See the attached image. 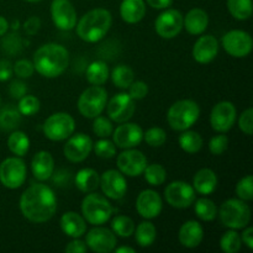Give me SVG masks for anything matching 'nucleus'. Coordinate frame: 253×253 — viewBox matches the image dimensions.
<instances>
[{
  "instance_id": "5fc2aeb1",
  "label": "nucleus",
  "mask_w": 253,
  "mask_h": 253,
  "mask_svg": "<svg viewBox=\"0 0 253 253\" xmlns=\"http://www.w3.org/2000/svg\"><path fill=\"white\" fill-rule=\"evenodd\" d=\"M41 29V20L37 16H31L26 20V22L24 24V30L27 35L30 36H34Z\"/></svg>"
},
{
  "instance_id": "a18cd8bd",
  "label": "nucleus",
  "mask_w": 253,
  "mask_h": 253,
  "mask_svg": "<svg viewBox=\"0 0 253 253\" xmlns=\"http://www.w3.org/2000/svg\"><path fill=\"white\" fill-rule=\"evenodd\" d=\"M93 148L95 151V155L98 157L104 158V160L113 158L116 155L115 143L113 141L106 140V138H101V140L96 141L95 145L93 143Z\"/></svg>"
},
{
  "instance_id": "0e129e2a",
  "label": "nucleus",
  "mask_w": 253,
  "mask_h": 253,
  "mask_svg": "<svg viewBox=\"0 0 253 253\" xmlns=\"http://www.w3.org/2000/svg\"><path fill=\"white\" fill-rule=\"evenodd\" d=\"M0 103H1V100H0Z\"/></svg>"
},
{
  "instance_id": "f03ea898",
  "label": "nucleus",
  "mask_w": 253,
  "mask_h": 253,
  "mask_svg": "<svg viewBox=\"0 0 253 253\" xmlns=\"http://www.w3.org/2000/svg\"><path fill=\"white\" fill-rule=\"evenodd\" d=\"M35 71L46 78L59 77L69 64V52L58 43H46L34 54Z\"/></svg>"
},
{
  "instance_id": "ddd939ff",
  "label": "nucleus",
  "mask_w": 253,
  "mask_h": 253,
  "mask_svg": "<svg viewBox=\"0 0 253 253\" xmlns=\"http://www.w3.org/2000/svg\"><path fill=\"white\" fill-rule=\"evenodd\" d=\"M119 170L127 177H138L147 166V158L141 151L135 148H126L118 156L116 160Z\"/></svg>"
},
{
  "instance_id": "b1692460",
  "label": "nucleus",
  "mask_w": 253,
  "mask_h": 253,
  "mask_svg": "<svg viewBox=\"0 0 253 253\" xmlns=\"http://www.w3.org/2000/svg\"><path fill=\"white\" fill-rule=\"evenodd\" d=\"M32 173L34 177L40 182H43L51 178L54 172V160L52 155L47 151H39L34 156L31 162Z\"/></svg>"
},
{
  "instance_id": "4468645a",
  "label": "nucleus",
  "mask_w": 253,
  "mask_h": 253,
  "mask_svg": "<svg viewBox=\"0 0 253 253\" xmlns=\"http://www.w3.org/2000/svg\"><path fill=\"white\" fill-rule=\"evenodd\" d=\"M136 110L135 100L126 93H119L106 103L109 119L118 124L126 123L132 118Z\"/></svg>"
},
{
  "instance_id": "79ce46f5",
  "label": "nucleus",
  "mask_w": 253,
  "mask_h": 253,
  "mask_svg": "<svg viewBox=\"0 0 253 253\" xmlns=\"http://www.w3.org/2000/svg\"><path fill=\"white\" fill-rule=\"evenodd\" d=\"M143 138L151 147H161L167 141V133L161 127H151L143 133Z\"/></svg>"
},
{
  "instance_id": "bf43d9fd",
  "label": "nucleus",
  "mask_w": 253,
  "mask_h": 253,
  "mask_svg": "<svg viewBox=\"0 0 253 253\" xmlns=\"http://www.w3.org/2000/svg\"><path fill=\"white\" fill-rule=\"evenodd\" d=\"M173 0H147V4L153 9L165 10L172 5Z\"/></svg>"
},
{
  "instance_id": "4be33fe9",
  "label": "nucleus",
  "mask_w": 253,
  "mask_h": 253,
  "mask_svg": "<svg viewBox=\"0 0 253 253\" xmlns=\"http://www.w3.org/2000/svg\"><path fill=\"white\" fill-rule=\"evenodd\" d=\"M219 53V41L212 35L199 37L193 47V58L200 64H208L216 58Z\"/></svg>"
},
{
  "instance_id": "9d476101",
  "label": "nucleus",
  "mask_w": 253,
  "mask_h": 253,
  "mask_svg": "<svg viewBox=\"0 0 253 253\" xmlns=\"http://www.w3.org/2000/svg\"><path fill=\"white\" fill-rule=\"evenodd\" d=\"M222 47L230 56L235 58H244L252 51L253 42L249 32L242 30H231L221 39Z\"/></svg>"
},
{
  "instance_id": "37998d69",
  "label": "nucleus",
  "mask_w": 253,
  "mask_h": 253,
  "mask_svg": "<svg viewBox=\"0 0 253 253\" xmlns=\"http://www.w3.org/2000/svg\"><path fill=\"white\" fill-rule=\"evenodd\" d=\"M1 46L5 53L10 54V56H15V54H19L21 52L22 40L20 35L10 34L2 39Z\"/></svg>"
},
{
  "instance_id": "de8ad7c7",
  "label": "nucleus",
  "mask_w": 253,
  "mask_h": 253,
  "mask_svg": "<svg viewBox=\"0 0 253 253\" xmlns=\"http://www.w3.org/2000/svg\"><path fill=\"white\" fill-rule=\"evenodd\" d=\"M12 69H14V73L21 79L30 78L35 72L34 63L30 62L29 59H19V61L12 66Z\"/></svg>"
},
{
  "instance_id": "a19ab883",
  "label": "nucleus",
  "mask_w": 253,
  "mask_h": 253,
  "mask_svg": "<svg viewBox=\"0 0 253 253\" xmlns=\"http://www.w3.org/2000/svg\"><path fill=\"white\" fill-rule=\"evenodd\" d=\"M19 105L17 110L20 111L21 115L32 116L40 110V100L34 95H24L21 99H19Z\"/></svg>"
},
{
  "instance_id": "f3484780",
  "label": "nucleus",
  "mask_w": 253,
  "mask_h": 253,
  "mask_svg": "<svg viewBox=\"0 0 253 253\" xmlns=\"http://www.w3.org/2000/svg\"><path fill=\"white\" fill-rule=\"evenodd\" d=\"M85 244L93 252L109 253L114 251L118 245V240L113 230L98 225L86 234Z\"/></svg>"
},
{
  "instance_id": "393cba45",
  "label": "nucleus",
  "mask_w": 253,
  "mask_h": 253,
  "mask_svg": "<svg viewBox=\"0 0 253 253\" xmlns=\"http://www.w3.org/2000/svg\"><path fill=\"white\" fill-rule=\"evenodd\" d=\"M59 225H61L62 231L72 239H79L86 231V224L84 217L74 211H68L62 215Z\"/></svg>"
},
{
  "instance_id": "4d7b16f0",
  "label": "nucleus",
  "mask_w": 253,
  "mask_h": 253,
  "mask_svg": "<svg viewBox=\"0 0 253 253\" xmlns=\"http://www.w3.org/2000/svg\"><path fill=\"white\" fill-rule=\"evenodd\" d=\"M14 69H12L11 62L7 59L0 61V82H6L11 78Z\"/></svg>"
},
{
  "instance_id": "bb28decb",
  "label": "nucleus",
  "mask_w": 253,
  "mask_h": 253,
  "mask_svg": "<svg viewBox=\"0 0 253 253\" xmlns=\"http://www.w3.org/2000/svg\"><path fill=\"white\" fill-rule=\"evenodd\" d=\"M217 187L216 173L210 168H203L195 173L193 178V188L202 195H210Z\"/></svg>"
},
{
  "instance_id": "473e14b6",
  "label": "nucleus",
  "mask_w": 253,
  "mask_h": 253,
  "mask_svg": "<svg viewBox=\"0 0 253 253\" xmlns=\"http://www.w3.org/2000/svg\"><path fill=\"white\" fill-rule=\"evenodd\" d=\"M7 147L17 157H24L30 150V138L22 131H14L7 137Z\"/></svg>"
},
{
  "instance_id": "7ed1b4c3",
  "label": "nucleus",
  "mask_w": 253,
  "mask_h": 253,
  "mask_svg": "<svg viewBox=\"0 0 253 253\" xmlns=\"http://www.w3.org/2000/svg\"><path fill=\"white\" fill-rule=\"evenodd\" d=\"M113 16L106 9H93L84 14L77 22V35L88 43H95L103 40L110 30Z\"/></svg>"
},
{
  "instance_id": "680f3d73",
  "label": "nucleus",
  "mask_w": 253,
  "mask_h": 253,
  "mask_svg": "<svg viewBox=\"0 0 253 253\" xmlns=\"http://www.w3.org/2000/svg\"><path fill=\"white\" fill-rule=\"evenodd\" d=\"M114 251L116 253H136V251L133 249H131V247H127V246H121V247H118V249H114Z\"/></svg>"
},
{
  "instance_id": "864d4df0",
  "label": "nucleus",
  "mask_w": 253,
  "mask_h": 253,
  "mask_svg": "<svg viewBox=\"0 0 253 253\" xmlns=\"http://www.w3.org/2000/svg\"><path fill=\"white\" fill-rule=\"evenodd\" d=\"M9 93L14 99H21L27 93L26 84L22 81L11 82V84L9 86Z\"/></svg>"
},
{
  "instance_id": "052dcab7",
  "label": "nucleus",
  "mask_w": 253,
  "mask_h": 253,
  "mask_svg": "<svg viewBox=\"0 0 253 253\" xmlns=\"http://www.w3.org/2000/svg\"><path fill=\"white\" fill-rule=\"evenodd\" d=\"M7 29H9V22L4 16L0 15V36H4L6 34Z\"/></svg>"
},
{
  "instance_id": "ea45409f",
  "label": "nucleus",
  "mask_w": 253,
  "mask_h": 253,
  "mask_svg": "<svg viewBox=\"0 0 253 253\" xmlns=\"http://www.w3.org/2000/svg\"><path fill=\"white\" fill-rule=\"evenodd\" d=\"M143 173H145V179L152 187H160L167 179V172H166L165 167H162L158 163L147 165Z\"/></svg>"
},
{
  "instance_id": "c85d7f7f",
  "label": "nucleus",
  "mask_w": 253,
  "mask_h": 253,
  "mask_svg": "<svg viewBox=\"0 0 253 253\" xmlns=\"http://www.w3.org/2000/svg\"><path fill=\"white\" fill-rule=\"evenodd\" d=\"M100 183V177L96 170L83 168L76 174V187L83 193L95 192Z\"/></svg>"
},
{
  "instance_id": "5701e85b",
  "label": "nucleus",
  "mask_w": 253,
  "mask_h": 253,
  "mask_svg": "<svg viewBox=\"0 0 253 253\" xmlns=\"http://www.w3.org/2000/svg\"><path fill=\"white\" fill-rule=\"evenodd\" d=\"M178 239L182 246L187 249H195L204 239V229L195 220H189L180 226Z\"/></svg>"
},
{
  "instance_id": "6e6552de",
  "label": "nucleus",
  "mask_w": 253,
  "mask_h": 253,
  "mask_svg": "<svg viewBox=\"0 0 253 253\" xmlns=\"http://www.w3.org/2000/svg\"><path fill=\"white\" fill-rule=\"evenodd\" d=\"M76 121L68 113L52 114L43 124V133L51 141H64L73 135Z\"/></svg>"
},
{
  "instance_id": "f257e3e1",
  "label": "nucleus",
  "mask_w": 253,
  "mask_h": 253,
  "mask_svg": "<svg viewBox=\"0 0 253 253\" xmlns=\"http://www.w3.org/2000/svg\"><path fill=\"white\" fill-rule=\"evenodd\" d=\"M20 210L29 221L42 224L51 220L56 214L57 198L48 185L34 184L22 193Z\"/></svg>"
},
{
  "instance_id": "20e7f679",
  "label": "nucleus",
  "mask_w": 253,
  "mask_h": 253,
  "mask_svg": "<svg viewBox=\"0 0 253 253\" xmlns=\"http://www.w3.org/2000/svg\"><path fill=\"white\" fill-rule=\"evenodd\" d=\"M200 115V108L194 100L183 99L178 100L168 109L167 121L170 128L175 131L189 130L198 121Z\"/></svg>"
},
{
  "instance_id": "dca6fc26",
  "label": "nucleus",
  "mask_w": 253,
  "mask_h": 253,
  "mask_svg": "<svg viewBox=\"0 0 253 253\" xmlns=\"http://www.w3.org/2000/svg\"><path fill=\"white\" fill-rule=\"evenodd\" d=\"M93 150V141L85 133H76L68 137L63 147L64 157L73 163L83 162Z\"/></svg>"
},
{
  "instance_id": "72a5a7b5",
  "label": "nucleus",
  "mask_w": 253,
  "mask_h": 253,
  "mask_svg": "<svg viewBox=\"0 0 253 253\" xmlns=\"http://www.w3.org/2000/svg\"><path fill=\"white\" fill-rule=\"evenodd\" d=\"M111 81L118 88L127 89L130 84L135 81V73L126 64H119L113 69L110 74Z\"/></svg>"
},
{
  "instance_id": "1a4fd4ad",
  "label": "nucleus",
  "mask_w": 253,
  "mask_h": 253,
  "mask_svg": "<svg viewBox=\"0 0 253 253\" xmlns=\"http://www.w3.org/2000/svg\"><path fill=\"white\" fill-rule=\"evenodd\" d=\"M26 165L20 157H9L0 163V183L7 189H17L26 180Z\"/></svg>"
},
{
  "instance_id": "423d86ee",
  "label": "nucleus",
  "mask_w": 253,
  "mask_h": 253,
  "mask_svg": "<svg viewBox=\"0 0 253 253\" xmlns=\"http://www.w3.org/2000/svg\"><path fill=\"white\" fill-rule=\"evenodd\" d=\"M113 211L114 209L109 200L98 193H88L82 202V215L86 222L94 226L108 222Z\"/></svg>"
},
{
  "instance_id": "6ab92c4d",
  "label": "nucleus",
  "mask_w": 253,
  "mask_h": 253,
  "mask_svg": "<svg viewBox=\"0 0 253 253\" xmlns=\"http://www.w3.org/2000/svg\"><path fill=\"white\" fill-rule=\"evenodd\" d=\"M51 17L53 24L63 31L73 30L77 25V11L69 0H52Z\"/></svg>"
},
{
  "instance_id": "a878e982",
  "label": "nucleus",
  "mask_w": 253,
  "mask_h": 253,
  "mask_svg": "<svg viewBox=\"0 0 253 253\" xmlns=\"http://www.w3.org/2000/svg\"><path fill=\"white\" fill-rule=\"evenodd\" d=\"M209 25V16L207 11L199 7L189 10L185 17H183V27H185L190 35H202Z\"/></svg>"
},
{
  "instance_id": "c756f323",
  "label": "nucleus",
  "mask_w": 253,
  "mask_h": 253,
  "mask_svg": "<svg viewBox=\"0 0 253 253\" xmlns=\"http://www.w3.org/2000/svg\"><path fill=\"white\" fill-rule=\"evenodd\" d=\"M85 77L91 85H103L110 77L108 64L103 61L93 62L86 68Z\"/></svg>"
},
{
  "instance_id": "2f4dec72",
  "label": "nucleus",
  "mask_w": 253,
  "mask_h": 253,
  "mask_svg": "<svg viewBox=\"0 0 253 253\" xmlns=\"http://www.w3.org/2000/svg\"><path fill=\"white\" fill-rule=\"evenodd\" d=\"M21 124V114L15 106L6 105L0 110V130L14 131Z\"/></svg>"
},
{
  "instance_id": "412c9836",
  "label": "nucleus",
  "mask_w": 253,
  "mask_h": 253,
  "mask_svg": "<svg viewBox=\"0 0 253 253\" xmlns=\"http://www.w3.org/2000/svg\"><path fill=\"white\" fill-rule=\"evenodd\" d=\"M162 198L152 189L142 190L136 199V210L140 216L147 220L157 217L162 211Z\"/></svg>"
},
{
  "instance_id": "aec40b11",
  "label": "nucleus",
  "mask_w": 253,
  "mask_h": 253,
  "mask_svg": "<svg viewBox=\"0 0 253 253\" xmlns=\"http://www.w3.org/2000/svg\"><path fill=\"white\" fill-rule=\"evenodd\" d=\"M113 142L116 147L123 148H135L140 145L143 140V131L140 125L132 123H123L113 131Z\"/></svg>"
},
{
  "instance_id": "6e6d98bb",
  "label": "nucleus",
  "mask_w": 253,
  "mask_h": 253,
  "mask_svg": "<svg viewBox=\"0 0 253 253\" xmlns=\"http://www.w3.org/2000/svg\"><path fill=\"white\" fill-rule=\"evenodd\" d=\"M64 251L67 253H86V251H88V246H86V244L84 241L74 239L73 241H71L67 245Z\"/></svg>"
},
{
  "instance_id": "13d9d810",
  "label": "nucleus",
  "mask_w": 253,
  "mask_h": 253,
  "mask_svg": "<svg viewBox=\"0 0 253 253\" xmlns=\"http://www.w3.org/2000/svg\"><path fill=\"white\" fill-rule=\"evenodd\" d=\"M241 240L250 250H253V229L252 227H245L241 235Z\"/></svg>"
},
{
  "instance_id": "c03bdc74",
  "label": "nucleus",
  "mask_w": 253,
  "mask_h": 253,
  "mask_svg": "<svg viewBox=\"0 0 253 253\" xmlns=\"http://www.w3.org/2000/svg\"><path fill=\"white\" fill-rule=\"evenodd\" d=\"M93 131L98 137H101V138L109 137L114 131L113 123H111L110 119L98 115L96 118H94Z\"/></svg>"
},
{
  "instance_id": "8fccbe9b",
  "label": "nucleus",
  "mask_w": 253,
  "mask_h": 253,
  "mask_svg": "<svg viewBox=\"0 0 253 253\" xmlns=\"http://www.w3.org/2000/svg\"><path fill=\"white\" fill-rule=\"evenodd\" d=\"M148 94V85L142 81H133L128 86V95L133 100H141Z\"/></svg>"
},
{
  "instance_id": "603ef678",
  "label": "nucleus",
  "mask_w": 253,
  "mask_h": 253,
  "mask_svg": "<svg viewBox=\"0 0 253 253\" xmlns=\"http://www.w3.org/2000/svg\"><path fill=\"white\" fill-rule=\"evenodd\" d=\"M51 178L56 187L64 188L71 182V172L68 169H58L56 170V173H52Z\"/></svg>"
},
{
  "instance_id": "9b49d317",
  "label": "nucleus",
  "mask_w": 253,
  "mask_h": 253,
  "mask_svg": "<svg viewBox=\"0 0 253 253\" xmlns=\"http://www.w3.org/2000/svg\"><path fill=\"white\" fill-rule=\"evenodd\" d=\"M165 198L170 207L177 209H187L194 203L195 190L189 183L175 180L166 187Z\"/></svg>"
},
{
  "instance_id": "4c0bfd02",
  "label": "nucleus",
  "mask_w": 253,
  "mask_h": 253,
  "mask_svg": "<svg viewBox=\"0 0 253 253\" xmlns=\"http://www.w3.org/2000/svg\"><path fill=\"white\" fill-rule=\"evenodd\" d=\"M194 211L197 216L203 221H212L217 216V208L212 200L202 198L197 200L194 205Z\"/></svg>"
},
{
  "instance_id": "f704fd0d",
  "label": "nucleus",
  "mask_w": 253,
  "mask_h": 253,
  "mask_svg": "<svg viewBox=\"0 0 253 253\" xmlns=\"http://www.w3.org/2000/svg\"><path fill=\"white\" fill-rule=\"evenodd\" d=\"M178 141H179L180 148L187 153H197L203 147V138L197 131H183Z\"/></svg>"
},
{
  "instance_id": "2eb2a0df",
  "label": "nucleus",
  "mask_w": 253,
  "mask_h": 253,
  "mask_svg": "<svg viewBox=\"0 0 253 253\" xmlns=\"http://www.w3.org/2000/svg\"><path fill=\"white\" fill-rule=\"evenodd\" d=\"M236 108L230 101H220L210 114V125L216 132L225 133L232 128L236 121Z\"/></svg>"
},
{
  "instance_id": "cd10ccee",
  "label": "nucleus",
  "mask_w": 253,
  "mask_h": 253,
  "mask_svg": "<svg viewBox=\"0 0 253 253\" xmlns=\"http://www.w3.org/2000/svg\"><path fill=\"white\" fill-rule=\"evenodd\" d=\"M146 14L143 0H123L120 5V16L127 24H137Z\"/></svg>"
},
{
  "instance_id": "09e8293b",
  "label": "nucleus",
  "mask_w": 253,
  "mask_h": 253,
  "mask_svg": "<svg viewBox=\"0 0 253 253\" xmlns=\"http://www.w3.org/2000/svg\"><path fill=\"white\" fill-rule=\"evenodd\" d=\"M229 147V138L226 135H217L212 137L209 142V150L212 155L220 156Z\"/></svg>"
},
{
  "instance_id": "e433bc0d",
  "label": "nucleus",
  "mask_w": 253,
  "mask_h": 253,
  "mask_svg": "<svg viewBox=\"0 0 253 253\" xmlns=\"http://www.w3.org/2000/svg\"><path fill=\"white\" fill-rule=\"evenodd\" d=\"M111 230L120 237H130L135 232V222L126 215H118L111 220Z\"/></svg>"
},
{
  "instance_id": "39448f33",
  "label": "nucleus",
  "mask_w": 253,
  "mask_h": 253,
  "mask_svg": "<svg viewBox=\"0 0 253 253\" xmlns=\"http://www.w3.org/2000/svg\"><path fill=\"white\" fill-rule=\"evenodd\" d=\"M217 215L222 225L232 230L245 229L251 221V209L241 199H229L220 207Z\"/></svg>"
},
{
  "instance_id": "7c9ffc66",
  "label": "nucleus",
  "mask_w": 253,
  "mask_h": 253,
  "mask_svg": "<svg viewBox=\"0 0 253 253\" xmlns=\"http://www.w3.org/2000/svg\"><path fill=\"white\" fill-rule=\"evenodd\" d=\"M135 239L140 247H150L155 242L157 236L156 226L151 221H142L135 227Z\"/></svg>"
},
{
  "instance_id": "58836bf2",
  "label": "nucleus",
  "mask_w": 253,
  "mask_h": 253,
  "mask_svg": "<svg viewBox=\"0 0 253 253\" xmlns=\"http://www.w3.org/2000/svg\"><path fill=\"white\" fill-rule=\"evenodd\" d=\"M241 235L236 230H229L220 239V249L225 253H237L241 250Z\"/></svg>"
},
{
  "instance_id": "0eeeda50",
  "label": "nucleus",
  "mask_w": 253,
  "mask_h": 253,
  "mask_svg": "<svg viewBox=\"0 0 253 253\" xmlns=\"http://www.w3.org/2000/svg\"><path fill=\"white\" fill-rule=\"evenodd\" d=\"M108 103V93L100 85H91L81 94L78 110L84 118L94 119L100 115Z\"/></svg>"
},
{
  "instance_id": "f8f14e48",
  "label": "nucleus",
  "mask_w": 253,
  "mask_h": 253,
  "mask_svg": "<svg viewBox=\"0 0 253 253\" xmlns=\"http://www.w3.org/2000/svg\"><path fill=\"white\" fill-rule=\"evenodd\" d=\"M155 30L162 39H174L183 30V15L177 9H165L155 22Z\"/></svg>"
},
{
  "instance_id": "3c124183",
  "label": "nucleus",
  "mask_w": 253,
  "mask_h": 253,
  "mask_svg": "<svg viewBox=\"0 0 253 253\" xmlns=\"http://www.w3.org/2000/svg\"><path fill=\"white\" fill-rule=\"evenodd\" d=\"M239 127L245 135H252V127H253V110L251 108L246 109L244 113L241 114L239 119Z\"/></svg>"
},
{
  "instance_id": "c9c22d12",
  "label": "nucleus",
  "mask_w": 253,
  "mask_h": 253,
  "mask_svg": "<svg viewBox=\"0 0 253 253\" xmlns=\"http://www.w3.org/2000/svg\"><path fill=\"white\" fill-rule=\"evenodd\" d=\"M227 9L235 19L244 21L252 15V0H227Z\"/></svg>"
},
{
  "instance_id": "49530a36",
  "label": "nucleus",
  "mask_w": 253,
  "mask_h": 253,
  "mask_svg": "<svg viewBox=\"0 0 253 253\" xmlns=\"http://www.w3.org/2000/svg\"><path fill=\"white\" fill-rule=\"evenodd\" d=\"M236 194L239 199L244 202H251L253 199V177L246 175L236 185Z\"/></svg>"
},
{
  "instance_id": "a211bd4d",
  "label": "nucleus",
  "mask_w": 253,
  "mask_h": 253,
  "mask_svg": "<svg viewBox=\"0 0 253 253\" xmlns=\"http://www.w3.org/2000/svg\"><path fill=\"white\" fill-rule=\"evenodd\" d=\"M99 187L101 188L106 198L113 200H120L127 192V182L120 170L109 169L100 177Z\"/></svg>"
},
{
  "instance_id": "e2e57ef3",
  "label": "nucleus",
  "mask_w": 253,
  "mask_h": 253,
  "mask_svg": "<svg viewBox=\"0 0 253 253\" xmlns=\"http://www.w3.org/2000/svg\"><path fill=\"white\" fill-rule=\"evenodd\" d=\"M29 2H37V1H41V0H26Z\"/></svg>"
}]
</instances>
